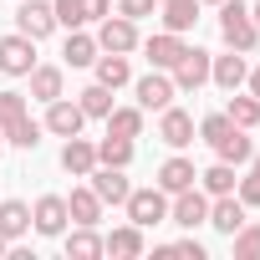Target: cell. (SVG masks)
<instances>
[{"label":"cell","mask_w":260,"mask_h":260,"mask_svg":"<svg viewBox=\"0 0 260 260\" xmlns=\"http://www.w3.org/2000/svg\"><path fill=\"white\" fill-rule=\"evenodd\" d=\"M219 36H224L230 51H245V56L260 46V31H255V21H250V6H245V0H219Z\"/></svg>","instance_id":"1"},{"label":"cell","mask_w":260,"mask_h":260,"mask_svg":"<svg viewBox=\"0 0 260 260\" xmlns=\"http://www.w3.org/2000/svg\"><path fill=\"white\" fill-rule=\"evenodd\" d=\"M122 209H127V219H133L138 230H153V224L169 219V194H164L158 184H153V189H127Z\"/></svg>","instance_id":"2"},{"label":"cell","mask_w":260,"mask_h":260,"mask_svg":"<svg viewBox=\"0 0 260 260\" xmlns=\"http://www.w3.org/2000/svg\"><path fill=\"white\" fill-rule=\"evenodd\" d=\"M169 219H174V224H184V230L209 224V194H204L199 184H189V189L169 194Z\"/></svg>","instance_id":"3"},{"label":"cell","mask_w":260,"mask_h":260,"mask_svg":"<svg viewBox=\"0 0 260 260\" xmlns=\"http://www.w3.org/2000/svg\"><path fill=\"white\" fill-rule=\"evenodd\" d=\"M97 51H117V56H127V51H138V21H127V16H102V26H97Z\"/></svg>","instance_id":"4"},{"label":"cell","mask_w":260,"mask_h":260,"mask_svg":"<svg viewBox=\"0 0 260 260\" xmlns=\"http://www.w3.org/2000/svg\"><path fill=\"white\" fill-rule=\"evenodd\" d=\"M67 224H72V214H67V199H61V194H41V199L31 204V230H36V235L56 240V235H67Z\"/></svg>","instance_id":"5"},{"label":"cell","mask_w":260,"mask_h":260,"mask_svg":"<svg viewBox=\"0 0 260 260\" xmlns=\"http://www.w3.org/2000/svg\"><path fill=\"white\" fill-rule=\"evenodd\" d=\"M31 67H36V41L31 36H21V31L0 36V72L6 77H31Z\"/></svg>","instance_id":"6"},{"label":"cell","mask_w":260,"mask_h":260,"mask_svg":"<svg viewBox=\"0 0 260 260\" xmlns=\"http://www.w3.org/2000/svg\"><path fill=\"white\" fill-rule=\"evenodd\" d=\"M133 92H138V107H143V112H164V107L179 97L174 77H169V72H158V67H153L148 77H138V82H133Z\"/></svg>","instance_id":"7"},{"label":"cell","mask_w":260,"mask_h":260,"mask_svg":"<svg viewBox=\"0 0 260 260\" xmlns=\"http://www.w3.org/2000/svg\"><path fill=\"white\" fill-rule=\"evenodd\" d=\"M174 87L179 92H199L204 82H209V51H199V46H184V56L174 61Z\"/></svg>","instance_id":"8"},{"label":"cell","mask_w":260,"mask_h":260,"mask_svg":"<svg viewBox=\"0 0 260 260\" xmlns=\"http://www.w3.org/2000/svg\"><path fill=\"white\" fill-rule=\"evenodd\" d=\"M82 122H87V112H82V102H67V97H56V102H46V133H56V138H77L82 133Z\"/></svg>","instance_id":"9"},{"label":"cell","mask_w":260,"mask_h":260,"mask_svg":"<svg viewBox=\"0 0 260 260\" xmlns=\"http://www.w3.org/2000/svg\"><path fill=\"white\" fill-rule=\"evenodd\" d=\"M16 31H21V36H31V41H46V36L56 31L51 6H46V0H21V11H16Z\"/></svg>","instance_id":"10"},{"label":"cell","mask_w":260,"mask_h":260,"mask_svg":"<svg viewBox=\"0 0 260 260\" xmlns=\"http://www.w3.org/2000/svg\"><path fill=\"white\" fill-rule=\"evenodd\" d=\"M158 138H164L169 148H189V143H194V117L169 102V107L158 112Z\"/></svg>","instance_id":"11"},{"label":"cell","mask_w":260,"mask_h":260,"mask_svg":"<svg viewBox=\"0 0 260 260\" xmlns=\"http://www.w3.org/2000/svg\"><path fill=\"white\" fill-rule=\"evenodd\" d=\"M87 184H92V194H97L102 204H122L127 189H133V184L122 179V169H112V164H97V169L87 174Z\"/></svg>","instance_id":"12"},{"label":"cell","mask_w":260,"mask_h":260,"mask_svg":"<svg viewBox=\"0 0 260 260\" xmlns=\"http://www.w3.org/2000/svg\"><path fill=\"white\" fill-rule=\"evenodd\" d=\"M138 46L148 51V67H158V72H174V61L184 56V36L179 31H158V36H148Z\"/></svg>","instance_id":"13"},{"label":"cell","mask_w":260,"mask_h":260,"mask_svg":"<svg viewBox=\"0 0 260 260\" xmlns=\"http://www.w3.org/2000/svg\"><path fill=\"white\" fill-rule=\"evenodd\" d=\"M245 77H250V67H245V51L209 56V82H214V87H224V92H240V87H245Z\"/></svg>","instance_id":"14"},{"label":"cell","mask_w":260,"mask_h":260,"mask_svg":"<svg viewBox=\"0 0 260 260\" xmlns=\"http://www.w3.org/2000/svg\"><path fill=\"white\" fill-rule=\"evenodd\" d=\"M61 169H67L72 179H87V174L97 169V143H92V138H82V133H77V138H67V143H61Z\"/></svg>","instance_id":"15"},{"label":"cell","mask_w":260,"mask_h":260,"mask_svg":"<svg viewBox=\"0 0 260 260\" xmlns=\"http://www.w3.org/2000/svg\"><path fill=\"white\" fill-rule=\"evenodd\" d=\"M102 255H117V260H138L143 255V230L127 219V224H117L112 235H102Z\"/></svg>","instance_id":"16"},{"label":"cell","mask_w":260,"mask_h":260,"mask_svg":"<svg viewBox=\"0 0 260 260\" xmlns=\"http://www.w3.org/2000/svg\"><path fill=\"white\" fill-rule=\"evenodd\" d=\"M214 153H219V164H235V169H245L250 158H255V143H250V127H230V133L214 143Z\"/></svg>","instance_id":"17"},{"label":"cell","mask_w":260,"mask_h":260,"mask_svg":"<svg viewBox=\"0 0 260 260\" xmlns=\"http://www.w3.org/2000/svg\"><path fill=\"white\" fill-rule=\"evenodd\" d=\"M209 224H214L219 235H235V230L245 224V204H240L235 194H214V199H209Z\"/></svg>","instance_id":"18"},{"label":"cell","mask_w":260,"mask_h":260,"mask_svg":"<svg viewBox=\"0 0 260 260\" xmlns=\"http://www.w3.org/2000/svg\"><path fill=\"white\" fill-rule=\"evenodd\" d=\"M61 245H67V260H97V255H102V235H97V224H77V230H67Z\"/></svg>","instance_id":"19"},{"label":"cell","mask_w":260,"mask_h":260,"mask_svg":"<svg viewBox=\"0 0 260 260\" xmlns=\"http://www.w3.org/2000/svg\"><path fill=\"white\" fill-rule=\"evenodd\" d=\"M158 16H164V31H194L199 26V0H158Z\"/></svg>","instance_id":"20"},{"label":"cell","mask_w":260,"mask_h":260,"mask_svg":"<svg viewBox=\"0 0 260 260\" xmlns=\"http://www.w3.org/2000/svg\"><path fill=\"white\" fill-rule=\"evenodd\" d=\"M31 97H36V102L67 97V72H61V67H31Z\"/></svg>","instance_id":"21"},{"label":"cell","mask_w":260,"mask_h":260,"mask_svg":"<svg viewBox=\"0 0 260 260\" xmlns=\"http://www.w3.org/2000/svg\"><path fill=\"white\" fill-rule=\"evenodd\" d=\"M199 179V169L184 158V153H174V158H164V169H158V189L164 194H179V189H189Z\"/></svg>","instance_id":"22"},{"label":"cell","mask_w":260,"mask_h":260,"mask_svg":"<svg viewBox=\"0 0 260 260\" xmlns=\"http://www.w3.org/2000/svg\"><path fill=\"white\" fill-rule=\"evenodd\" d=\"M26 230H31V204L26 199H0V235L16 245Z\"/></svg>","instance_id":"23"},{"label":"cell","mask_w":260,"mask_h":260,"mask_svg":"<svg viewBox=\"0 0 260 260\" xmlns=\"http://www.w3.org/2000/svg\"><path fill=\"white\" fill-rule=\"evenodd\" d=\"M102 209H107V204L92 194V184L67 194V214H72V224H97V219H102Z\"/></svg>","instance_id":"24"},{"label":"cell","mask_w":260,"mask_h":260,"mask_svg":"<svg viewBox=\"0 0 260 260\" xmlns=\"http://www.w3.org/2000/svg\"><path fill=\"white\" fill-rule=\"evenodd\" d=\"M92 72H97V82H102V87H112V92L133 82V67H127V56H117V51L97 56V61H92Z\"/></svg>","instance_id":"25"},{"label":"cell","mask_w":260,"mask_h":260,"mask_svg":"<svg viewBox=\"0 0 260 260\" xmlns=\"http://www.w3.org/2000/svg\"><path fill=\"white\" fill-rule=\"evenodd\" d=\"M102 122L112 138H143V107H112Z\"/></svg>","instance_id":"26"},{"label":"cell","mask_w":260,"mask_h":260,"mask_svg":"<svg viewBox=\"0 0 260 260\" xmlns=\"http://www.w3.org/2000/svg\"><path fill=\"white\" fill-rule=\"evenodd\" d=\"M61 56H67V67H92V61H97V36H87L82 26H77V31H67Z\"/></svg>","instance_id":"27"},{"label":"cell","mask_w":260,"mask_h":260,"mask_svg":"<svg viewBox=\"0 0 260 260\" xmlns=\"http://www.w3.org/2000/svg\"><path fill=\"white\" fill-rule=\"evenodd\" d=\"M0 133H6V148H36L41 143V133H46V127L26 112V117H16L11 127H0Z\"/></svg>","instance_id":"28"},{"label":"cell","mask_w":260,"mask_h":260,"mask_svg":"<svg viewBox=\"0 0 260 260\" xmlns=\"http://www.w3.org/2000/svg\"><path fill=\"white\" fill-rule=\"evenodd\" d=\"M194 184H199V189L214 199V194H235V184H240V179H235V164H209V169H204Z\"/></svg>","instance_id":"29"},{"label":"cell","mask_w":260,"mask_h":260,"mask_svg":"<svg viewBox=\"0 0 260 260\" xmlns=\"http://www.w3.org/2000/svg\"><path fill=\"white\" fill-rule=\"evenodd\" d=\"M224 117H230L235 127H260V97H240V92H230Z\"/></svg>","instance_id":"30"},{"label":"cell","mask_w":260,"mask_h":260,"mask_svg":"<svg viewBox=\"0 0 260 260\" xmlns=\"http://www.w3.org/2000/svg\"><path fill=\"white\" fill-rule=\"evenodd\" d=\"M97 164H112V169H127V164H133V138H102L97 143Z\"/></svg>","instance_id":"31"},{"label":"cell","mask_w":260,"mask_h":260,"mask_svg":"<svg viewBox=\"0 0 260 260\" xmlns=\"http://www.w3.org/2000/svg\"><path fill=\"white\" fill-rule=\"evenodd\" d=\"M77 102H82V112H87V117H107V112H112V87L92 82V87H82V92H77Z\"/></svg>","instance_id":"32"},{"label":"cell","mask_w":260,"mask_h":260,"mask_svg":"<svg viewBox=\"0 0 260 260\" xmlns=\"http://www.w3.org/2000/svg\"><path fill=\"white\" fill-rule=\"evenodd\" d=\"M230 240H235V260H260V224H250V219H245Z\"/></svg>","instance_id":"33"},{"label":"cell","mask_w":260,"mask_h":260,"mask_svg":"<svg viewBox=\"0 0 260 260\" xmlns=\"http://www.w3.org/2000/svg\"><path fill=\"white\" fill-rule=\"evenodd\" d=\"M16 117H26V92H0V127H11Z\"/></svg>","instance_id":"34"},{"label":"cell","mask_w":260,"mask_h":260,"mask_svg":"<svg viewBox=\"0 0 260 260\" xmlns=\"http://www.w3.org/2000/svg\"><path fill=\"white\" fill-rule=\"evenodd\" d=\"M230 127H235V122H230V117H224V112H209V117H204V122H199V138H204V143H209V148H214V143H219V138H224V133H230Z\"/></svg>","instance_id":"35"},{"label":"cell","mask_w":260,"mask_h":260,"mask_svg":"<svg viewBox=\"0 0 260 260\" xmlns=\"http://www.w3.org/2000/svg\"><path fill=\"white\" fill-rule=\"evenodd\" d=\"M51 16H56V26H67V31L87 26V21H82V6H77V0H56V6H51Z\"/></svg>","instance_id":"36"},{"label":"cell","mask_w":260,"mask_h":260,"mask_svg":"<svg viewBox=\"0 0 260 260\" xmlns=\"http://www.w3.org/2000/svg\"><path fill=\"white\" fill-rule=\"evenodd\" d=\"M153 11H158V0H117V16H127V21H143Z\"/></svg>","instance_id":"37"},{"label":"cell","mask_w":260,"mask_h":260,"mask_svg":"<svg viewBox=\"0 0 260 260\" xmlns=\"http://www.w3.org/2000/svg\"><path fill=\"white\" fill-rule=\"evenodd\" d=\"M235 199H240L245 209H255V204H260V179H255V174H245V179L235 184Z\"/></svg>","instance_id":"38"},{"label":"cell","mask_w":260,"mask_h":260,"mask_svg":"<svg viewBox=\"0 0 260 260\" xmlns=\"http://www.w3.org/2000/svg\"><path fill=\"white\" fill-rule=\"evenodd\" d=\"M164 255H189V260H204V245L199 240H174V245H158Z\"/></svg>","instance_id":"39"},{"label":"cell","mask_w":260,"mask_h":260,"mask_svg":"<svg viewBox=\"0 0 260 260\" xmlns=\"http://www.w3.org/2000/svg\"><path fill=\"white\" fill-rule=\"evenodd\" d=\"M82 6V21H102V16H112V0H77Z\"/></svg>","instance_id":"40"},{"label":"cell","mask_w":260,"mask_h":260,"mask_svg":"<svg viewBox=\"0 0 260 260\" xmlns=\"http://www.w3.org/2000/svg\"><path fill=\"white\" fill-rule=\"evenodd\" d=\"M245 82H250V97H260V67H255V72H250Z\"/></svg>","instance_id":"41"},{"label":"cell","mask_w":260,"mask_h":260,"mask_svg":"<svg viewBox=\"0 0 260 260\" xmlns=\"http://www.w3.org/2000/svg\"><path fill=\"white\" fill-rule=\"evenodd\" d=\"M250 21H255V31H260V0H255V6H250Z\"/></svg>","instance_id":"42"},{"label":"cell","mask_w":260,"mask_h":260,"mask_svg":"<svg viewBox=\"0 0 260 260\" xmlns=\"http://www.w3.org/2000/svg\"><path fill=\"white\" fill-rule=\"evenodd\" d=\"M250 174H255V179H260V153H255V158H250Z\"/></svg>","instance_id":"43"},{"label":"cell","mask_w":260,"mask_h":260,"mask_svg":"<svg viewBox=\"0 0 260 260\" xmlns=\"http://www.w3.org/2000/svg\"><path fill=\"white\" fill-rule=\"evenodd\" d=\"M0 255H11V240H6V235H0Z\"/></svg>","instance_id":"44"},{"label":"cell","mask_w":260,"mask_h":260,"mask_svg":"<svg viewBox=\"0 0 260 260\" xmlns=\"http://www.w3.org/2000/svg\"><path fill=\"white\" fill-rule=\"evenodd\" d=\"M199 6H219V0H199Z\"/></svg>","instance_id":"45"},{"label":"cell","mask_w":260,"mask_h":260,"mask_svg":"<svg viewBox=\"0 0 260 260\" xmlns=\"http://www.w3.org/2000/svg\"><path fill=\"white\" fill-rule=\"evenodd\" d=\"M0 153H6V133H0Z\"/></svg>","instance_id":"46"}]
</instances>
